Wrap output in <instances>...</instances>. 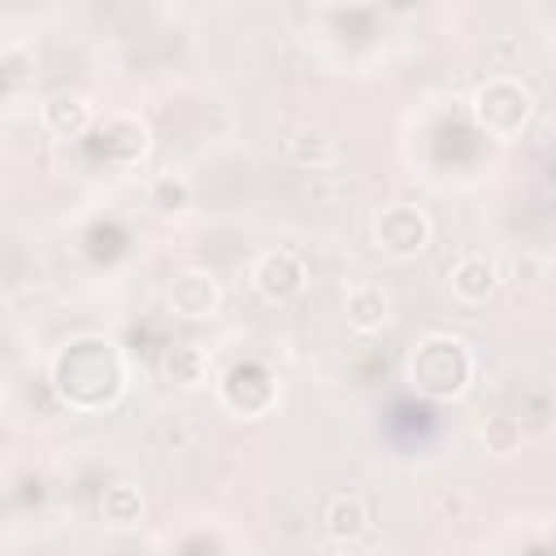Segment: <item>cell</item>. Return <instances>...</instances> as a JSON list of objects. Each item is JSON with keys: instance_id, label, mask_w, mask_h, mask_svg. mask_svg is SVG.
<instances>
[{"instance_id": "obj_1", "label": "cell", "mask_w": 556, "mask_h": 556, "mask_svg": "<svg viewBox=\"0 0 556 556\" xmlns=\"http://www.w3.org/2000/svg\"><path fill=\"white\" fill-rule=\"evenodd\" d=\"M52 387L78 413L109 408V404H117V395L126 387V361H122L117 343H109V339H96V334L70 339L52 356Z\"/></svg>"}, {"instance_id": "obj_2", "label": "cell", "mask_w": 556, "mask_h": 556, "mask_svg": "<svg viewBox=\"0 0 556 556\" xmlns=\"http://www.w3.org/2000/svg\"><path fill=\"white\" fill-rule=\"evenodd\" d=\"M478 374V361L465 339L456 334H426L404 361V378L417 395L430 400H460Z\"/></svg>"}, {"instance_id": "obj_3", "label": "cell", "mask_w": 556, "mask_h": 556, "mask_svg": "<svg viewBox=\"0 0 556 556\" xmlns=\"http://www.w3.org/2000/svg\"><path fill=\"white\" fill-rule=\"evenodd\" d=\"M469 109H473V122L491 139H517L530 126V117H534V96L517 78H486L473 91V104Z\"/></svg>"}, {"instance_id": "obj_4", "label": "cell", "mask_w": 556, "mask_h": 556, "mask_svg": "<svg viewBox=\"0 0 556 556\" xmlns=\"http://www.w3.org/2000/svg\"><path fill=\"white\" fill-rule=\"evenodd\" d=\"M374 243L395 261L421 256L430 248V217L413 204H387L374 213Z\"/></svg>"}, {"instance_id": "obj_5", "label": "cell", "mask_w": 556, "mask_h": 556, "mask_svg": "<svg viewBox=\"0 0 556 556\" xmlns=\"http://www.w3.org/2000/svg\"><path fill=\"white\" fill-rule=\"evenodd\" d=\"M252 287H256L261 300L287 304V300L304 295V287H308V265H304V256L291 252V248H269V252H261L256 265H252Z\"/></svg>"}, {"instance_id": "obj_6", "label": "cell", "mask_w": 556, "mask_h": 556, "mask_svg": "<svg viewBox=\"0 0 556 556\" xmlns=\"http://www.w3.org/2000/svg\"><path fill=\"white\" fill-rule=\"evenodd\" d=\"M169 308L187 321H200V317H213L222 308V282L204 269H182L174 282H169Z\"/></svg>"}, {"instance_id": "obj_7", "label": "cell", "mask_w": 556, "mask_h": 556, "mask_svg": "<svg viewBox=\"0 0 556 556\" xmlns=\"http://www.w3.org/2000/svg\"><path fill=\"white\" fill-rule=\"evenodd\" d=\"M447 287H452V295L460 304H482L500 287V265L491 256H482V252H469L447 269Z\"/></svg>"}, {"instance_id": "obj_8", "label": "cell", "mask_w": 556, "mask_h": 556, "mask_svg": "<svg viewBox=\"0 0 556 556\" xmlns=\"http://www.w3.org/2000/svg\"><path fill=\"white\" fill-rule=\"evenodd\" d=\"M343 313H348V326L356 334H374L391 317V295L382 291V282H352L343 291Z\"/></svg>"}, {"instance_id": "obj_9", "label": "cell", "mask_w": 556, "mask_h": 556, "mask_svg": "<svg viewBox=\"0 0 556 556\" xmlns=\"http://www.w3.org/2000/svg\"><path fill=\"white\" fill-rule=\"evenodd\" d=\"M39 122H43V130H52L56 139H78L83 130H91L96 104H91L87 96H78V91H61V96H52V100L39 109Z\"/></svg>"}, {"instance_id": "obj_10", "label": "cell", "mask_w": 556, "mask_h": 556, "mask_svg": "<svg viewBox=\"0 0 556 556\" xmlns=\"http://www.w3.org/2000/svg\"><path fill=\"white\" fill-rule=\"evenodd\" d=\"M321 526H326V539H330V543H356V539L369 530V508H365L361 495H334V500L326 504Z\"/></svg>"}, {"instance_id": "obj_11", "label": "cell", "mask_w": 556, "mask_h": 556, "mask_svg": "<svg viewBox=\"0 0 556 556\" xmlns=\"http://www.w3.org/2000/svg\"><path fill=\"white\" fill-rule=\"evenodd\" d=\"M100 517H104V526H113V530H130V526H139V517H143V495H139L135 486L117 482V486H109V491L100 495Z\"/></svg>"}, {"instance_id": "obj_12", "label": "cell", "mask_w": 556, "mask_h": 556, "mask_svg": "<svg viewBox=\"0 0 556 556\" xmlns=\"http://www.w3.org/2000/svg\"><path fill=\"white\" fill-rule=\"evenodd\" d=\"M165 374L178 382V387H200L204 378H208V356H204V348L200 343H174L169 352H165Z\"/></svg>"}, {"instance_id": "obj_13", "label": "cell", "mask_w": 556, "mask_h": 556, "mask_svg": "<svg viewBox=\"0 0 556 556\" xmlns=\"http://www.w3.org/2000/svg\"><path fill=\"white\" fill-rule=\"evenodd\" d=\"M148 204H152L156 213H182V208L191 204V182L178 178V174H156V178L148 182Z\"/></svg>"}, {"instance_id": "obj_14", "label": "cell", "mask_w": 556, "mask_h": 556, "mask_svg": "<svg viewBox=\"0 0 556 556\" xmlns=\"http://www.w3.org/2000/svg\"><path fill=\"white\" fill-rule=\"evenodd\" d=\"M482 443H486V452H495V456H513V452H521V421L517 417H486V426H482Z\"/></svg>"}, {"instance_id": "obj_15", "label": "cell", "mask_w": 556, "mask_h": 556, "mask_svg": "<svg viewBox=\"0 0 556 556\" xmlns=\"http://www.w3.org/2000/svg\"><path fill=\"white\" fill-rule=\"evenodd\" d=\"M339 156V148L330 143V139H321V135H300V139H291V161L295 165H330Z\"/></svg>"}, {"instance_id": "obj_16", "label": "cell", "mask_w": 556, "mask_h": 556, "mask_svg": "<svg viewBox=\"0 0 556 556\" xmlns=\"http://www.w3.org/2000/svg\"><path fill=\"white\" fill-rule=\"evenodd\" d=\"M465 504H469V500H465L460 491H439V495H430V508H443L447 517H460Z\"/></svg>"}]
</instances>
